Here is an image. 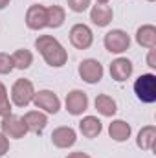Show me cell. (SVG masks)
Wrapping results in <instances>:
<instances>
[{
	"label": "cell",
	"instance_id": "6da1fadb",
	"mask_svg": "<svg viewBox=\"0 0 156 158\" xmlns=\"http://www.w3.org/2000/svg\"><path fill=\"white\" fill-rule=\"evenodd\" d=\"M35 48L39 50L42 59L46 61V64L53 66V68H61L66 64L68 61V52L64 50V46L51 35H40L35 40Z\"/></svg>",
	"mask_w": 156,
	"mask_h": 158
},
{
	"label": "cell",
	"instance_id": "7a4b0ae2",
	"mask_svg": "<svg viewBox=\"0 0 156 158\" xmlns=\"http://www.w3.org/2000/svg\"><path fill=\"white\" fill-rule=\"evenodd\" d=\"M134 92L140 101L154 103L156 101V76L154 74H142L134 83Z\"/></svg>",
	"mask_w": 156,
	"mask_h": 158
},
{
	"label": "cell",
	"instance_id": "3957f363",
	"mask_svg": "<svg viewBox=\"0 0 156 158\" xmlns=\"http://www.w3.org/2000/svg\"><path fill=\"white\" fill-rule=\"evenodd\" d=\"M35 86L30 79H17L11 88V99L17 107H28L33 101Z\"/></svg>",
	"mask_w": 156,
	"mask_h": 158
},
{
	"label": "cell",
	"instance_id": "277c9868",
	"mask_svg": "<svg viewBox=\"0 0 156 158\" xmlns=\"http://www.w3.org/2000/svg\"><path fill=\"white\" fill-rule=\"evenodd\" d=\"M77 72H79V77L84 83L96 85V83H99L103 79V72L105 70H103V64L97 59H84V61H81Z\"/></svg>",
	"mask_w": 156,
	"mask_h": 158
},
{
	"label": "cell",
	"instance_id": "5b68a950",
	"mask_svg": "<svg viewBox=\"0 0 156 158\" xmlns=\"http://www.w3.org/2000/svg\"><path fill=\"white\" fill-rule=\"evenodd\" d=\"M33 105L40 110H44L46 114H57L61 109V99L51 90H39L33 96Z\"/></svg>",
	"mask_w": 156,
	"mask_h": 158
},
{
	"label": "cell",
	"instance_id": "8992f818",
	"mask_svg": "<svg viewBox=\"0 0 156 158\" xmlns=\"http://www.w3.org/2000/svg\"><path fill=\"white\" fill-rule=\"evenodd\" d=\"M0 127H2V134H6L7 138H13V140H20V138H24L26 132H28V129H26L22 118H20V116H15V114L4 116Z\"/></svg>",
	"mask_w": 156,
	"mask_h": 158
},
{
	"label": "cell",
	"instance_id": "52a82bcc",
	"mask_svg": "<svg viewBox=\"0 0 156 158\" xmlns=\"http://www.w3.org/2000/svg\"><path fill=\"white\" fill-rule=\"evenodd\" d=\"M103 42H105V48L110 53H123L130 46V37L123 30H112V31H109L105 35Z\"/></svg>",
	"mask_w": 156,
	"mask_h": 158
},
{
	"label": "cell",
	"instance_id": "ba28073f",
	"mask_svg": "<svg viewBox=\"0 0 156 158\" xmlns=\"http://www.w3.org/2000/svg\"><path fill=\"white\" fill-rule=\"evenodd\" d=\"M70 42L77 50H86L94 42V33L86 24H76L70 30Z\"/></svg>",
	"mask_w": 156,
	"mask_h": 158
},
{
	"label": "cell",
	"instance_id": "9c48e42d",
	"mask_svg": "<svg viewBox=\"0 0 156 158\" xmlns=\"http://www.w3.org/2000/svg\"><path fill=\"white\" fill-rule=\"evenodd\" d=\"M66 110L72 116H81L86 109H88V96L83 90H72L66 94Z\"/></svg>",
	"mask_w": 156,
	"mask_h": 158
},
{
	"label": "cell",
	"instance_id": "30bf717a",
	"mask_svg": "<svg viewBox=\"0 0 156 158\" xmlns=\"http://www.w3.org/2000/svg\"><path fill=\"white\" fill-rule=\"evenodd\" d=\"M77 142V134L72 127H57L51 132V143L59 149H68Z\"/></svg>",
	"mask_w": 156,
	"mask_h": 158
},
{
	"label": "cell",
	"instance_id": "8fae6325",
	"mask_svg": "<svg viewBox=\"0 0 156 158\" xmlns=\"http://www.w3.org/2000/svg\"><path fill=\"white\" fill-rule=\"evenodd\" d=\"M26 26L30 30L39 31L42 28H46V7L40 4H33L28 7L26 11Z\"/></svg>",
	"mask_w": 156,
	"mask_h": 158
},
{
	"label": "cell",
	"instance_id": "7c38bea8",
	"mask_svg": "<svg viewBox=\"0 0 156 158\" xmlns=\"http://www.w3.org/2000/svg\"><path fill=\"white\" fill-rule=\"evenodd\" d=\"M132 72H134V66L127 57H117L110 63V77L117 81V83L127 81L132 76Z\"/></svg>",
	"mask_w": 156,
	"mask_h": 158
},
{
	"label": "cell",
	"instance_id": "4fadbf2b",
	"mask_svg": "<svg viewBox=\"0 0 156 158\" xmlns=\"http://www.w3.org/2000/svg\"><path fill=\"white\" fill-rule=\"evenodd\" d=\"M22 121H24L28 132L40 134V132L46 129V125H48V116H46L44 112H40V110H30V112L24 114Z\"/></svg>",
	"mask_w": 156,
	"mask_h": 158
},
{
	"label": "cell",
	"instance_id": "5bb4252c",
	"mask_svg": "<svg viewBox=\"0 0 156 158\" xmlns=\"http://www.w3.org/2000/svg\"><path fill=\"white\" fill-rule=\"evenodd\" d=\"M114 19V11L110 6L107 4H96L92 9H90V20L97 26V28H105L112 22Z\"/></svg>",
	"mask_w": 156,
	"mask_h": 158
},
{
	"label": "cell",
	"instance_id": "9a60e30c",
	"mask_svg": "<svg viewBox=\"0 0 156 158\" xmlns=\"http://www.w3.org/2000/svg\"><path fill=\"white\" fill-rule=\"evenodd\" d=\"M79 131L84 138H97L103 131V123L96 116H84L79 121Z\"/></svg>",
	"mask_w": 156,
	"mask_h": 158
},
{
	"label": "cell",
	"instance_id": "2e32d148",
	"mask_svg": "<svg viewBox=\"0 0 156 158\" xmlns=\"http://www.w3.org/2000/svg\"><path fill=\"white\" fill-rule=\"evenodd\" d=\"M136 143L142 151H153L156 143V127L154 125H145L142 127V131L138 132Z\"/></svg>",
	"mask_w": 156,
	"mask_h": 158
},
{
	"label": "cell",
	"instance_id": "e0dca14e",
	"mask_svg": "<svg viewBox=\"0 0 156 158\" xmlns=\"http://www.w3.org/2000/svg\"><path fill=\"white\" fill-rule=\"evenodd\" d=\"M136 42L143 48H156V28L153 24H143L136 31Z\"/></svg>",
	"mask_w": 156,
	"mask_h": 158
},
{
	"label": "cell",
	"instance_id": "ac0fdd59",
	"mask_svg": "<svg viewBox=\"0 0 156 158\" xmlns=\"http://www.w3.org/2000/svg\"><path fill=\"white\" fill-rule=\"evenodd\" d=\"M130 132H132L130 125L127 121H123V119H114L109 125V134H110V138L114 142H125V140H129Z\"/></svg>",
	"mask_w": 156,
	"mask_h": 158
},
{
	"label": "cell",
	"instance_id": "d6986e66",
	"mask_svg": "<svg viewBox=\"0 0 156 158\" xmlns=\"http://www.w3.org/2000/svg\"><path fill=\"white\" fill-rule=\"evenodd\" d=\"M94 105H96L97 112H99L101 116H107V118H112V116L116 114V110H117L116 101H114L110 96H107V94H99V96L96 98Z\"/></svg>",
	"mask_w": 156,
	"mask_h": 158
},
{
	"label": "cell",
	"instance_id": "ffe728a7",
	"mask_svg": "<svg viewBox=\"0 0 156 158\" xmlns=\"http://www.w3.org/2000/svg\"><path fill=\"white\" fill-rule=\"evenodd\" d=\"M66 20V13L61 6H50L46 7V28H61Z\"/></svg>",
	"mask_w": 156,
	"mask_h": 158
},
{
	"label": "cell",
	"instance_id": "44dd1931",
	"mask_svg": "<svg viewBox=\"0 0 156 158\" xmlns=\"http://www.w3.org/2000/svg\"><path fill=\"white\" fill-rule=\"evenodd\" d=\"M11 59H13V66H15V68L26 70V68H30L31 63H33V53H31L30 50L20 48V50H17V52L11 55Z\"/></svg>",
	"mask_w": 156,
	"mask_h": 158
},
{
	"label": "cell",
	"instance_id": "7402d4cb",
	"mask_svg": "<svg viewBox=\"0 0 156 158\" xmlns=\"http://www.w3.org/2000/svg\"><path fill=\"white\" fill-rule=\"evenodd\" d=\"M11 114V103H9V96H7V90L6 86L0 83V116H7Z\"/></svg>",
	"mask_w": 156,
	"mask_h": 158
},
{
	"label": "cell",
	"instance_id": "603a6c76",
	"mask_svg": "<svg viewBox=\"0 0 156 158\" xmlns=\"http://www.w3.org/2000/svg\"><path fill=\"white\" fill-rule=\"evenodd\" d=\"M13 59L9 53H4L0 52V76H6V74H11L13 72Z\"/></svg>",
	"mask_w": 156,
	"mask_h": 158
},
{
	"label": "cell",
	"instance_id": "cb8c5ba5",
	"mask_svg": "<svg viewBox=\"0 0 156 158\" xmlns=\"http://www.w3.org/2000/svg\"><path fill=\"white\" fill-rule=\"evenodd\" d=\"M90 6V0H68V7L74 11V13H83L86 11Z\"/></svg>",
	"mask_w": 156,
	"mask_h": 158
},
{
	"label": "cell",
	"instance_id": "d4e9b609",
	"mask_svg": "<svg viewBox=\"0 0 156 158\" xmlns=\"http://www.w3.org/2000/svg\"><path fill=\"white\" fill-rule=\"evenodd\" d=\"M9 151V140H7V136L6 134H2L0 132V158L6 156V153Z\"/></svg>",
	"mask_w": 156,
	"mask_h": 158
},
{
	"label": "cell",
	"instance_id": "484cf974",
	"mask_svg": "<svg viewBox=\"0 0 156 158\" xmlns=\"http://www.w3.org/2000/svg\"><path fill=\"white\" fill-rule=\"evenodd\" d=\"M147 64L151 66V68H156V59H154V48H151V52H149V55H147Z\"/></svg>",
	"mask_w": 156,
	"mask_h": 158
},
{
	"label": "cell",
	"instance_id": "4316f807",
	"mask_svg": "<svg viewBox=\"0 0 156 158\" xmlns=\"http://www.w3.org/2000/svg\"><path fill=\"white\" fill-rule=\"evenodd\" d=\"M66 158H92V156L86 155V153H83V151H76V153H70Z\"/></svg>",
	"mask_w": 156,
	"mask_h": 158
},
{
	"label": "cell",
	"instance_id": "83f0119b",
	"mask_svg": "<svg viewBox=\"0 0 156 158\" xmlns=\"http://www.w3.org/2000/svg\"><path fill=\"white\" fill-rule=\"evenodd\" d=\"M7 6H9V0H0V11H2V9H6Z\"/></svg>",
	"mask_w": 156,
	"mask_h": 158
},
{
	"label": "cell",
	"instance_id": "f1b7e54d",
	"mask_svg": "<svg viewBox=\"0 0 156 158\" xmlns=\"http://www.w3.org/2000/svg\"><path fill=\"white\" fill-rule=\"evenodd\" d=\"M97 4H109V0H96Z\"/></svg>",
	"mask_w": 156,
	"mask_h": 158
},
{
	"label": "cell",
	"instance_id": "f546056e",
	"mask_svg": "<svg viewBox=\"0 0 156 158\" xmlns=\"http://www.w3.org/2000/svg\"><path fill=\"white\" fill-rule=\"evenodd\" d=\"M147 2H154V0H147Z\"/></svg>",
	"mask_w": 156,
	"mask_h": 158
}]
</instances>
